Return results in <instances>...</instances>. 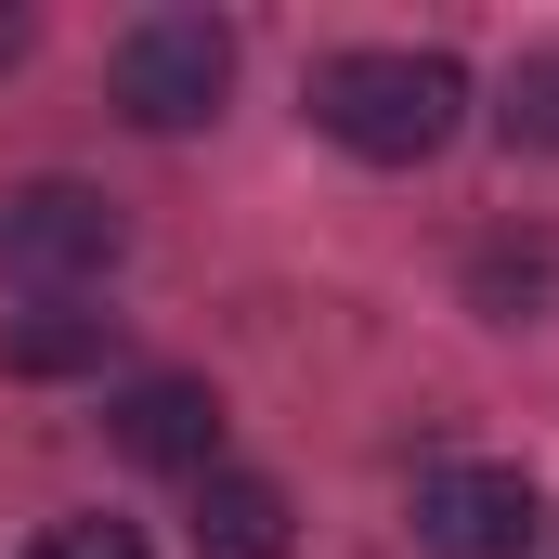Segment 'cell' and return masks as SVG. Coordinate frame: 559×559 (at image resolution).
<instances>
[{"mask_svg": "<svg viewBox=\"0 0 559 559\" xmlns=\"http://www.w3.org/2000/svg\"><path fill=\"white\" fill-rule=\"evenodd\" d=\"M312 118H325V143H352L365 169H417L468 118V66L455 52H325L312 66Z\"/></svg>", "mask_w": 559, "mask_h": 559, "instance_id": "cell-1", "label": "cell"}, {"mask_svg": "<svg viewBox=\"0 0 559 559\" xmlns=\"http://www.w3.org/2000/svg\"><path fill=\"white\" fill-rule=\"evenodd\" d=\"M118 248H131V222H118V195H92V182H13V195H0V286H26V299L105 286Z\"/></svg>", "mask_w": 559, "mask_h": 559, "instance_id": "cell-2", "label": "cell"}, {"mask_svg": "<svg viewBox=\"0 0 559 559\" xmlns=\"http://www.w3.org/2000/svg\"><path fill=\"white\" fill-rule=\"evenodd\" d=\"M235 92V26L222 13H143L118 26V105L143 131H209Z\"/></svg>", "mask_w": 559, "mask_h": 559, "instance_id": "cell-3", "label": "cell"}, {"mask_svg": "<svg viewBox=\"0 0 559 559\" xmlns=\"http://www.w3.org/2000/svg\"><path fill=\"white\" fill-rule=\"evenodd\" d=\"M534 481L521 468H429L417 481V547L429 559H521L534 547Z\"/></svg>", "mask_w": 559, "mask_h": 559, "instance_id": "cell-4", "label": "cell"}, {"mask_svg": "<svg viewBox=\"0 0 559 559\" xmlns=\"http://www.w3.org/2000/svg\"><path fill=\"white\" fill-rule=\"evenodd\" d=\"M105 442H118L131 468L209 481V468H222V391H209V378H131V391L105 404Z\"/></svg>", "mask_w": 559, "mask_h": 559, "instance_id": "cell-5", "label": "cell"}, {"mask_svg": "<svg viewBox=\"0 0 559 559\" xmlns=\"http://www.w3.org/2000/svg\"><path fill=\"white\" fill-rule=\"evenodd\" d=\"M105 365H118V312H66V299H39V312L0 325V378H105Z\"/></svg>", "mask_w": 559, "mask_h": 559, "instance_id": "cell-6", "label": "cell"}, {"mask_svg": "<svg viewBox=\"0 0 559 559\" xmlns=\"http://www.w3.org/2000/svg\"><path fill=\"white\" fill-rule=\"evenodd\" d=\"M195 559H286V481L209 468L195 481Z\"/></svg>", "mask_w": 559, "mask_h": 559, "instance_id": "cell-7", "label": "cell"}, {"mask_svg": "<svg viewBox=\"0 0 559 559\" xmlns=\"http://www.w3.org/2000/svg\"><path fill=\"white\" fill-rule=\"evenodd\" d=\"M547 286H559V248H547V235H495V248L468 261V299H481L495 325H534Z\"/></svg>", "mask_w": 559, "mask_h": 559, "instance_id": "cell-8", "label": "cell"}, {"mask_svg": "<svg viewBox=\"0 0 559 559\" xmlns=\"http://www.w3.org/2000/svg\"><path fill=\"white\" fill-rule=\"evenodd\" d=\"M495 131L521 143V156H559V52H521V66H508V92H495Z\"/></svg>", "mask_w": 559, "mask_h": 559, "instance_id": "cell-9", "label": "cell"}, {"mask_svg": "<svg viewBox=\"0 0 559 559\" xmlns=\"http://www.w3.org/2000/svg\"><path fill=\"white\" fill-rule=\"evenodd\" d=\"M26 559H143V534H131V521H52Z\"/></svg>", "mask_w": 559, "mask_h": 559, "instance_id": "cell-10", "label": "cell"}, {"mask_svg": "<svg viewBox=\"0 0 559 559\" xmlns=\"http://www.w3.org/2000/svg\"><path fill=\"white\" fill-rule=\"evenodd\" d=\"M26 39H39V26H26V13H13V0H0V66H13V52H26Z\"/></svg>", "mask_w": 559, "mask_h": 559, "instance_id": "cell-11", "label": "cell"}]
</instances>
